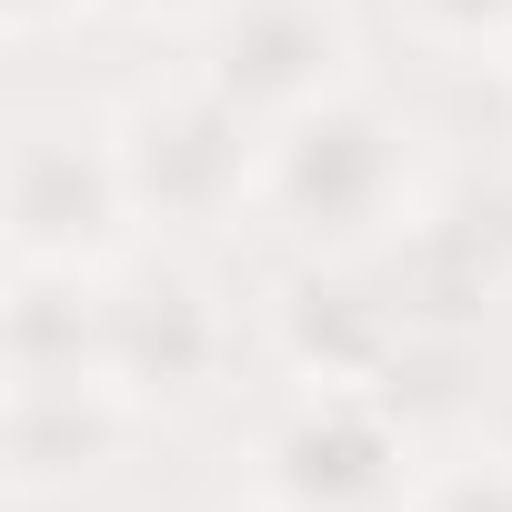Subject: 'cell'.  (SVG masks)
Returning <instances> with one entry per match:
<instances>
[{
	"instance_id": "cell-9",
	"label": "cell",
	"mask_w": 512,
	"mask_h": 512,
	"mask_svg": "<svg viewBox=\"0 0 512 512\" xmlns=\"http://www.w3.org/2000/svg\"><path fill=\"white\" fill-rule=\"evenodd\" d=\"M0 362H11V382L101 372V282H81V272H11Z\"/></svg>"
},
{
	"instance_id": "cell-13",
	"label": "cell",
	"mask_w": 512,
	"mask_h": 512,
	"mask_svg": "<svg viewBox=\"0 0 512 512\" xmlns=\"http://www.w3.org/2000/svg\"><path fill=\"white\" fill-rule=\"evenodd\" d=\"M81 11H91V0H0V31H11V41L31 51V41H51V31H71Z\"/></svg>"
},
{
	"instance_id": "cell-10",
	"label": "cell",
	"mask_w": 512,
	"mask_h": 512,
	"mask_svg": "<svg viewBox=\"0 0 512 512\" xmlns=\"http://www.w3.org/2000/svg\"><path fill=\"white\" fill-rule=\"evenodd\" d=\"M422 251L442 262V282L452 292H502L512 282V181H482V191H462V201H432L422 211Z\"/></svg>"
},
{
	"instance_id": "cell-11",
	"label": "cell",
	"mask_w": 512,
	"mask_h": 512,
	"mask_svg": "<svg viewBox=\"0 0 512 512\" xmlns=\"http://www.w3.org/2000/svg\"><path fill=\"white\" fill-rule=\"evenodd\" d=\"M392 21L412 51L452 71H502L512 61V0H392Z\"/></svg>"
},
{
	"instance_id": "cell-7",
	"label": "cell",
	"mask_w": 512,
	"mask_h": 512,
	"mask_svg": "<svg viewBox=\"0 0 512 512\" xmlns=\"http://www.w3.org/2000/svg\"><path fill=\"white\" fill-rule=\"evenodd\" d=\"M141 432V402L111 372H61V382H11V412H0V462H11L21 502H71L91 482L121 472Z\"/></svg>"
},
{
	"instance_id": "cell-4",
	"label": "cell",
	"mask_w": 512,
	"mask_h": 512,
	"mask_svg": "<svg viewBox=\"0 0 512 512\" xmlns=\"http://www.w3.org/2000/svg\"><path fill=\"white\" fill-rule=\"evenodd\" d=\"M131 181L111 121H31L11 141V181H0V231H11V272H81L111 282L131 251Z\"/></svg>"
},
{
	"instance_id": "cell-5",
	"label": "cell",
	"mask_w": 512,
	"mask_h": 512,
	"mask_svg": "<svg viewBox=\"0 0 512 512\" xmlns=\"http://www.w3.org/2000/svg\"><path fill=\"white\" fill-rule=\"evenodd\" d=\"M352 11L342 0H211L201 51L191 71L251 121V131H282L302 111H322L332 91H352Z\"/></svg>"
},
{
	"instance_id": "cell-6",
	"label": "cell",
	"mask_w": 512,
	"mask_h": 512,
	"mask_svg": "<svg viewBox=\"0 0 512 512\" xmlns=\"http://www.w3.org/2000/svg\"><path fill=\"white\" fill-rule=\"evenodd\" d=\"M241 332L221 312V292L191 262H121L101 282V372L141 402V412H181L211 402L231 372Z\"/></svg>"
},
{
	"instance_id": "cell-1",
	"label": "cell",
	"mask_w": 512,
	"mask_h": 512,
	"mask_svg": "<svg viewBox=\"0 0 512 512\" xmlns=\"http://www.w3.org/2000/svg\"><path fill=\"white\" fill-rule=\"evenodd\" d=\"M432 191H422V121L402 101H382L372 81L332 91L322 111L282 121L262 141V191L251 221L272 241H292L302 262H372L382 241L422 231Z\"/></svg>"
},
{
	"instance_id": "cell-15",
	"label": "cell",
	"mask_w": 512,
	"mask_h": 512,
	"mask_svg": "<svg viewBox=\"0 0 512 512\" xmlns=\"http://www.w3.org/2000/svg\"><path fill=\"white\" fill-rule=\"evenodd\" d=\"M502 81H512V61H502Z\"/></svg>"
},
{
	"instance_id": "cell-8",
	"label": "cell",
	"mask_w": 512,
	"mask_h": 512,
	"mask_svg": "<svg viewBox=\"0 0 512 512\" xmlns=\"http://www.w3.org/2000/svg\"><path fill=\"white\" fill-rule=\"evenodd\" d=\"M272 342L292 362V382H352V392H392L402 352H412V312H392L382 292L352 282V262H312L282 312H272Z\"/></svg>"
},
{
	"instance_id": "cell-14",
	"label": "cell",
	"mask_w": 512,
	"mask_h": 512,
	"mask_svg": "<svg viewBox=\"0 0 512 512\" xmlns=\"http://www.w3.org/2000/svg\"><path fill=\"white\" fill-rule=\"evenodd\" d=\"M91 11L121 31H181V21H211V0H91Z\"/></svg>"
},
{
	"instance_id": "cell-2",
	"label": "cell",
	"mask_w": 512,
	"mask_h": 512,
	"mask_svg": "<svg viewBox=\"0 0 512 512\" xmlns=\"http://www.w3.org/2000/svg\"><path fill=\"white\" fill-rule=\"evenodd\" d=\"M422 472L432 462L392 412V392L302 382L251 442V512H412Z\"/></svg>"
},
{
	"instance_id": "cell-12",
	"label": "cell",
	"mask_w": 512,
	"mask_h": 512,
	"mask_svg": "<svg viewBox=\"0 0 512 512\" xmlns=\"http://www.w3.org/2000/svg\"><path fill=\"white\" fill-rule=\"evenodd\" d=\"M412 512H512V442H472V452L432 462Z\"/></svg>"
},
{
	"instance_id": "cell-3",
	"label": "cell",
	"mask_w": 512,
	"mask_h": 512,
	"mask_svg": "<svg viewBox=\"0 0 512 512\" xmlns=\"http://www.w3.org/2000/svg\"><path fill=\"white\" fill-rule=\"evenodd\" d=\"M111 141H121V181H131V211L151 231H221V221H251V191H262V141L201 71L181 81H151L111 111Z\"/></svg>"
}]
</instances>
